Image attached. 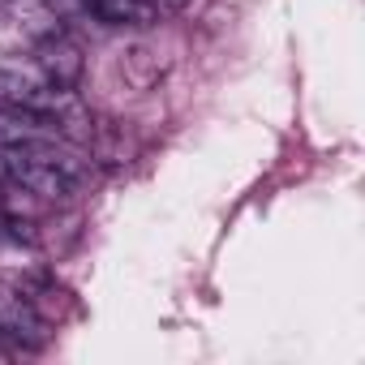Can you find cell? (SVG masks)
Here are the masks:
<instances>
[{"label": "cell", "instance_id": "7a4b0ae2", "mask_svg": "<svg viewBox=\"0 0 365 365\" xmlns=\"http://www.w3.org/2000/svg\"><path fill=\"white\" fill-rule=\"evenodd\" d=\"M35 69H39L52 86L73 91V86L82 82L86 61H82V48H78L73 39H65V35H48V39L35 48Z\"/></svg>", "mask_w": 365, "mask_h": 365}, {"label": "cell", "instance_id": "6da1fadb", "mask_svg": "<svg viewBox=\"0 0 365 365\" xmlns=\"http://www.w3.org/2000/svg\"><path fill=\"white\" fill-rule=\"evenodd\" d=\"M0 335L22 344V348L48 344V322L39 318L35 301L22 288H14V284H0Z\"/></svg>", "mask_w": 365, "mask_h": 365}, {"label": "cell", "instance_id": "277c9868", "mask_svg": "<svg viewBox=\"0 0 365 365\" xmlns=\"http://www.w3.org/2000/svg\"><path fill=\"white\" fill-rule=\"evenodd\" d=\"M43 5H48V14L56 22H73V18L91 14V0H43Z\"/></svg>", "mask_w": 365, "mask_h": 365}, {"label": "cell", "instance_id": "3957f363", "mask_svg": "<svg viewBox=\"0 0 365 365\" xmlns=\"http://www.w3.org/2000/svg\"><path fill=\"white\" fill-rule=\"evenodd\" d=\"M91 14L108 26H146V22H155V9L146 0H91Z\"/></svg>", "mask_w": 365, "mask_h": 365}]
</instances>
